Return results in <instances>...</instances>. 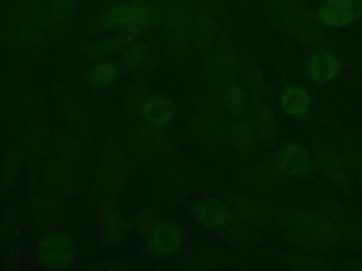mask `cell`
Instances as JSON below:
<instances>
[{
  "label": "cell",
  "mask_w": 362,
  "mask_h": 271,
  "mask_svg": "<svg viewBox=\"0 0 362 271\" xmlns=\"http://www.w3.org/2000/svg\"><path fill=\"white\" fill-rule=\"evenodd\" d=\"M54 147L58 157L66 164L82 168L88 162V152L83 141L74 131H58L54 137Z\"/></svg>",
  "instance_id": "cell-25"
},
{
  "label": "cell",
  "mask_w": 362,
  "mask_h": 271,
  "mask_svg": "<svg viewBox=\"0 0 362 271\" xmlns=\"http://www.w3.org/2000/svg\"><path fill=\"white\" fill-rule=\"evenodd\" d=\"M151 52L146 44H130L122 55V66L127 71H136L147 65Z\"/></svg>",
  "instance_id": "cell-38"
},
{
  "label": "cell",
  "mask_w": 362,
  "mask_h": 271,
  "mask_svg": "<svg viewBox=\"0 0 362 271\" xmlns=\"http://www.w3.org/2000/svg\"><path fill=\"white\" fill-rule=\"evenodd\" d=\"M229 136H230V141L235 147L236 151L246 154L249 152L256 141V130L255 126L250 120L247 119H238L230 130H229Z\"/></svg>",
  "instance_id": "cell-32"
},
{
  "label": "cell",
  "mask_w": 362,
  "mask_h": 271,
  "mask_svg": "<svg viewBox=\"0 0 362 271\" xmlns=\"http://www.w3.org/2000/svg\"><path fill=\"white\" fill-rule=\"evenodd\" d=\"M23 7L30 16V18L42 30L49 28L52 24L49 7L47 0H23Z\"/></svg>",
  "instance_id": "cell-42"
},
{
  "label": "cell",
  "mask_w": 362,
  "mask_h": 271,
  "mask_svg": "<svg viewBox=\"0 0 362 271\" xmlns=\"http://www.w3.org/2000/svg\"><path fill=\"white\" fill-rule=\"evenodd\" d=\"M3 37L8 47L31 55L41 54L47 47L42 28L30 18L21 1L8 6L4 14Z\"/></svg>",
  "instance_id": "cell-4"
},
{
  "label": "cell",
  "mask_w": 362,
  "mask_h": 271,
  "mask_svg": "<svg viewBox=\"0 0 362 271\" xmlns=\"http://www.w3.org/2000/svg\"><path fill=\"white\" fill-rule=\"evenodd\" d=\"M21 148L24 151V155L28 158L30 165H42L51 144V133L47 121L38 114H33L25 119L21 131Z\"/></svg>",
  "instance_id": "cell-11"
},
{
  "label": "cell",
  "mask_w": 362,
  "mask_h": 271,
  "mask_svg": "<svg viewBox=\"0 0 362 271\" xmlns=\"http://www.w3.org/2000/svg\"><path fill=\"white\" fill-rule=\"evenodd\" d=\"M31 213L41 226L61 222L66 213L62 199L52 191H38L31 198Z\"/></svg>",
  "instance_id": "cell-22"
},
{
  "label": "cell",
  "mask_w": 362,
  "mask_h": 271,
  "mask_svg": "<svg viewBox=\"0 0 362 271\" xmlns=\"http://www.w3.org/2000/svg\"><path fill=\"white\" fill-rule=\"evenodd\" d=\"M246 83H247V88L249 90L255 95V96H267L269 95V85L262 73V71L256 66H252L249 71H247V75H246Z\"/></svg>",
  "instance_id": "cell-46"
},
{
  "label": "cell",
  "mask_w": 362,
  "mask_h": 271,
  "mask_svg": "<svg viewBox=\"0 0 362 271\" xmlns=\"http://www.w3.org/2000/svg\"><path fill=\"white\" fill-rule=\"evenodd\" d=\"M223 199L232 215H235L243 223L252 226H264L270 222L269 212L257 200L240 191L226 189L223 192Z\"/></svg>",
  "instance_id": "cell-18"
},
{
  "label": "cell",
  "mask_w": 362,
  "mask_h": 271,
  "mask_svg": "<svg viewBox=\"0 0 362 271\" xmlns=\"http://www.w3.org/2000/svg\"><path fill=\"white\" fill-rule=\"evenodd\" d=\"M182 246V230L177 223L160 222L147 237V247L153 255L170 257Z\"/></svg>",
  "instance_id": "cell-20"
},
{
  "label": "cell",
  "mask_w": 362,
  "mask_h": 271,
  "mask_svg": "<svg viewBox=\"0 0 362 271\" xmlns=\"http://www.w3.org/2000/svg\"><path fill=\"white\" fill-rule=\"evenodd\" d=\"M139 112L144 123L165 127V124L174 119L177 113V104L168 96L153 95L146 99Z\"/></svg>",
  "instance_id": "cell-27"
},
{
  "label": "cell",
  "mask_w": 362,
  "mask_h": 271,
  "mask_svg": "<svg viewBox=\"0 0 362 271\" xmlns=\"http://www.w3.org/2000/svg\"><path fill=\"white\" fill-rule=\"evenodd\" d=\"M218 37V18L212 7L202 6L194 13L192 23V42L197 48L208 51L212 48Z\"/></svg>",
  "instance_id": "cell-24"
},
{
  "label": "cell",
  "mask_w": 362,
  "mask_h": 271,
  "mask_svg": "<svg viewBox=\"0 0 362 271\" xmlns=\"http://www.w3.org/2000/svg\"><path fill=\"white\" fill-rule=\"evenodd\" d=\"M310 205L313 209L321 212L329 219L339 236V240L362 250V219L355 212L341 202L325 196H315L310 199Z\"/></svg>",
  "instance_id": "cell-6"
},
{
  "label": "cell",
  "mask_w": 362,
  "mask_h": 271,
  "mask_svg": "<svg viewBox=\"0 0 362 271\" xmlns=\"http://www.w3.org/2000/svg\"><path fill=\"white\" fill-rule=\"evenodd\" d=\"M123 1H127L136 6H156L160 1L163 3V0H123Z\"/></svg>",
  "instance_id": "cell-48"
},
{
  "label": "cell",
  "mask_w": 362,
  "mask_h": 271,
  "mask_svg": "<svg viewBox=\"0 0 362 271\" xmlns=\"http://www.w3.org/2000/svg\"><path fill=\"white\" fill-rule=\"evenodd\" d=\"M243 181L255 189L260 191H273L281 185V172L276 167L266 159H255L247 162L242 171Z\"/></svg>",
  "instance_id": "cell-23"
},
{
  "label": "cell",
  "mask_w": 362,
  "mask_h": 271,
  "mask_svg": "<svg viewBox=\"0 0 362 271\" xmlns=\"http://www.w3.org/2000/svg\"><path fill=\"white\" fill-rule=\"evenodd\" d=\"M119 76V66L113 62H102L93 65L86 72V82L93 89H102L112 85Z\"/></svg>",
  "instance_id": "cell-36"
},
{
  "label": "cell",
  "mask_w": 362,
  "mask_h": 271,
  "mask_svg": "<svg viewBox=\"0 0 362 271\" xmlns=\"http://www.w3.org/2000/svg\"><path fill=\"white\" fill-rule=\"evenodd\" d=\"M267 21L280 32L311 45L327 42V35L315 11L303 0H263Z\"/></svg>",
  "instance_id": "cell-1"
},
{
  "label": "cell",
  "mask_w": 362,
  "mask_h": 271,
  "mask_svg": "<svg viewBox=\"0 0 362 271\" xmlns=\"http://www.w3.org/2000/svg\"><path fill=\"white\" fill-rule=\"evenodd\" d=\"M42 174L48 185L61 195L74 196L82 189V178L76 168L61 158L49 159L44 164Z\"/></svg>",
  "instance_id": "cell-16"
},
{
  "label": "cell",
  "mask_w": 362,
  "mask_h": 271,
  "mask_svg": "<svg viewBox=\"0 0 362 271\" xmlns=\"http://www.w3.org/2000/svg\"><path fill=\"white\" fill-rule=\"evenodd\" d=\"M201 1L204 3V6H209V7H212V6L218 4V3H221L222 0H201Z\"/></svg>",
  "instance_id": "cell-50"
},
{
  "label": "cell",
  "mask_w": 362,
  "mask_h": 271,
  "mask_svg": "<svg viewBox=\"0 0 362 271\" xmlns=\"http://www.w3.org/2000/svg\"><path fill=\"white\" fill-rule=\"evenodd\" d=\"M171 147L173 138L164 126L146 123L133 134V148L141 158L153 159L160 155H165L171 151Z\"/></svg>",
  "instance_id": "cell-14"
},
{
  "label": "cell",
  "mask_w": 362,
  "mask_h": 271,
  "mask_svg": "<svg viewBox=\"0 0 362 271\" xmlns=\"http://www.w3.org/2000/svg\"><path fill=\"white\" fill-rule=\"evenodd\" d=\"M344 268L351 270V271H362V261L359 260H346L344 263Z\"/></svg>",
  "instance_id": "cell-47"
},
{
  "label": "cell",
  "mask_w": 362,
  "mask_h": 271,
  "mask_svg": "<svg viewBox=\"0 0 362 271\" xmlns=\"http://www.w3.org/2000/svg\"><path fill=\"white\" fill-rule=\"evenodd\" d=\"M24 157L21 147H14L4 155L0 171V186L3 192H7L14 185Z\"/></svg>",
  "instance_id": "cell-33"
},
{
  "label": "cell",
  "mask_w": 362,
  "mask_h": 271,
  "mask_svg": "<svg viewBox=\"0 0 362 271\" xmlns=\"http://www.w3.org/2000/svg\"><path fill=\"white\" fill-rule=\"evenodd\" d=\"M222 102L232 116H242L246 107V93L239 85L232 83L222 92Z\"/></svg>",
  "instance_id": "cell-41"
},
{
  "label": "cell",
  "mask_w": 362,
  "mask_h": 271,
  "mask_svg": "<svg viewBox=\"0 0 362 271\" xmlns=\"http://www.w3.org/2000/svg\"><path fill=\"white\" fill-rule=\"evenodd\" d=\"M164 4H180V3H189V0H163Z\"/></svg>",
  "instance_id": "cell-49"
},
{
  "label": "cell",
  "mask_w": 362,
  "mask_h": 271,
  "mask_svg": "<svg viewBox=\"0 0 362 271\" xmlns=\"http://www.w3.org/2000/svg\"><path fill=\"white\" fill-rule=\"evenodd\" d=\"M284 264L293 270H300V271H328L332 270V267L325 263L320 255L310 254L305 251H294L288 253L284 257Z\"/></svg>",
  "instance_id": "cell-35"
},
{
  "label": "cell",
  "mask_w": 362,
  "mask_h": 271,
  "mask_svg": "<svg viewBox=\"0 0 362 271\" xmlns=\"http://www.w3.org/2000/svg\"><path fill=\"white\" fill-rule=\"evenodd\" d=\"M253 126H255L257 137H260V140H263V141L272 140L276 134L277 121H276L274 113L263 102H256V104H255Z\"/></svg>",
  "instance_id": "cell-34"
},
{
  "label": "cell",
  "mask_w": 362,
  "mask_h": 271,
  "mask_svg": "<svg viewBox=\"0 0 362 271\" xmlns=\"http://www.w3.org/2000/svg\"><path fill=\"white\" fill-rule=\"evenodd\" d=\"M191 130L195 138L208 148H218L223 144L226 137V126L221 114L204 106L197 110L191 120Z\"/></svg>",
  "instance_id": "cell-13"
},
{
  "label": "cell",
  "mask_w": 362,
  "mask_h": 271,
  "mask_svg": "<svg viewBox=\"0 0 362 271\" xmlns=\"http://www.w3.org/2000/svg\"><path fill=\"white\" fill-rule=\"evenodd\" d=\"M287 239L290 240V243L297 247V250L300 251H305L310 254H315V255H321L325 253V246L322 240L304 233L301 230H296V229H283Z\"/></svg>",
  "instance_id": "cell-37"
},
{
  "label": "cell",
  "mask_w": 362,
  "mask_h": 271,
  "mask_svg": "<svg viewBox=\"0 0 362 271\" xmlns=\"http://www.w3.org/2000/svg\"><path fill=\"white\" fill-rule=\"evenodd\" d=\"M194 13L189 3L164 4L163 28L164 37L174 52H184L192 42Z\"/></svg>",
  "instance_id": "cell-8"
},
{
  "label": "cell",
  "mask_w": 362,
  "mask_h": 271,
  "mask_svg": "<svg viewBox=\"0 0 362 271\" xmlns=\"http://www.w3.org/2000/svg\"><path fill=\"white\" fill-rule=\"evenodd\" d=\"M54 25H68L76 10V0H47Z\"/></svg>",
  "instance_id": "cell-40"
},
{
  "label": "cell",
  "mask_w": 362,
  "mask_h": 271,
  "mask_svg": "<svg viewBox=\"0 0 362 271\" xmlns=\"http://www.w3.org/2000/svg\"><path fill=\"white\" fill-rule=\"evenodd\" d=\"M222 230V234L223 237L236 244V246H247V244H252L255 240H256V233L252 227H249L247 223L245 224H235L232 223V220L221 229Z\"/></svg>",
  "instance_id": "cell-43"
},
{
  "label": "cell",
  "mask_w": 362,
  "mask_h": 271,
  "mask_svg": "<svg viewBox=\"0 0 362 271\" xmlns=\"http://www.w3.org/2000/svg\"><path fill=\"white\" fill-rule=\"evenodd\" d=\"M38 102V95L33 88L25 83H18L13 88L10 95V112L14 117L25 120L37 114Z\"/></svg>",
  "instance_id": "cell-29"
},
{
  "label": "cell",
  "mask_w": 362,
  "mask_h": 271,
  "mask_svg": "<svg viewBox=\"0 0 362 271\" xmlns=\"http://www.w3.org/2000/svg\"><path fill=\"white\" fill-rule=\"evenodd\" d=\"M132 171V161L115 140L103 144L100 165L95 178V193L103 203H113L122 193Z\"/></svg>",
  "instance_id": "cell-3"
},
{
  "label": "cell",
  "mask_w": 362,
  "mask_h": 271,
  "mask_svg": "<svg viewBox=\"0 0 362 271\" xmlns=\"http://www.w3.org/2000/svg\"><path fill=\"white\" fill-rule=\"evenodd\" d=\"M314 150L320 168L325 174V176L338 188L349 191L351 182L346 171V164L341 157L339 151H337L327 141L317 136L314 137Z\"/></svg>",
  "instance_id": "cell-15"
},
{
  "label": "cell",
  "mask_w": 362,
  "mask_h": 271,
  "mask_svg": "<svg viewBox=\"0 0 362 271\" xmlns=\"http://www.w3.org/2000/svg\"><path fill=\"white\" fill-rule=\"evenodd\" d=\"M341 61L331 52L318 49L313 52L305 64V72L314 82H329L341 72Z\"/></svg>",
  "instance_id": "cell-26"
},
{
  "label": "cell",
  "mask_w": 362,
  "mask_h": 271,
  "mask_svg": "<svg viewBox=\"0 0 362 271\" xmlns=\"http://www.w3.org/2000/svg\"><path fill=\"white\" fill-rule=\"evenodd\" d=\"M55 103L72 131L82 140H89L93 133V124L79 99L69 89L58 88L55 90Z\"/></svg>",
  "instance_id": "cell-12"
},
{
  "label": "cell",
  "mask_w": 362,
  "mask_h": 271,
  "mask_svg": "<svg viewBox=\"0 0 362 271\" xmlns=\"http://www.w3.org/2000/svg\"><path fill=\"white\" fill-rule=\"evenodd\" d=\"M335 138L338 141V151L344 158L345 164L352 167L355 171H362V151L361 148L345 134L341 131L335 133Z\"/></svg>",
  "instance_id": "cell-39"
},
{
  "label": "cell",
  "mask_w": 362,
  "mask_h": 271,
  "mask_svg": "<svg viewBox=\"0 0 362 271\" xmlns=\"http://www.w3.org/2000/svg\"><path fill=\"white\" fill-rule=\"evenodd\" d=\"M75 258V241L62 231H52L44 236L38 244V260L48 270H64Z\"/></svg>",
  "instance_id": "cell-10"
},
{
  "label": "cell",
  "mask_w": 362,
  "mask_h": 271,
  "mask_svg": "<svg viewBox=\"0 0 362 271\" xmlns=\"http://www.w3.org/2000/svg\"><path fill=\"white\" fill-rule=\"evenodd\" d=\"M280 107L290 117L305 119L310 113L311 97L301 86L290 85L281 92Z\"/></svg>",
  "instance_id": "cell-28"
},
{
  "label": "cell",
  "mask_w": 362,
  "mask_h": 271,
  "mask_svg": "<svg viewBox=\"0 0 362 271\" xmlns=\"http://www.w3.org/2000/svg\"><path fill=\"white\" fill-rule=\"evenodd\" d=\"M189 209L197 222L208 229H222L232 220V212L228 205L216 198L195 200Z\"/></svg>",
  "instance_id": "cell-21"
},
{
  "label": "cell",
  "mask_w": 362,
  "mask_h": 271,
  "mask_svg": "<svg viewBox=\"0 0 362 271\" xmlns=\"http://www.w3.org/2000/svg\"><path fill=\"white\" fill-rule=\"evenodd\" d=\"M361 183H362V176H361Z\"/></svg>",
  "instance_id": "cell-52"
},
{
  "label": "cell",
  "mask_w": 362,
  "mask_h": 271,
  "mask_svg": "<svg viewBox=\"0 0 362 271\" xmlns=\"http://www.w3.org/2000/svg\"><path fill=\"white\" fill-rule=\"evenodd\" d=\"M158 223L160 222L157 219V215L151 207H141L139 210L137 217H136V227H137V231L140 236L147 239Z\"/></svg>",
  "instance_id": "cell-45"
},
{
  "label": "cell",
  "mask_w": 362,
  "mask_h": 271,
  "mask_svg": "<svg viewBox=\"0 0 362 271\" xmlns=\"http://www.w3.org/2000/svg\"><path fill=\"white\" fill-rule=\"evenodd\" d=\"M315 16L320 24L328 28L346 27L362 18L355 0H322L315 10Z\"/></svg>",
  "instance_id": "cell-17"
},
{
  "label": "cell",
  "mask_w": 362,
  "mask_h": 271,
  "mask_svg": "<svg viewBox=\"0 0 362 271\" xmlns=\"http://www.w3.org/2000/svg\"><path fill=\"white\" fill-rule=\"evenodd\" d=\"M199 175L185 164H171L160 171L156 178V191L167 199H177L198 188Z\"/></svg>",
  "instance_id": "cell-9"
},
{
  "label": "cell",
  "mask_w": 362,
  "mask_h": 271,
  "mask_svg": "<svg viewBox=\"0 0 362 271\" xmlns=\"http://www.w3.org/2000/svg\"><path fill=\"white\" fill-rule=\"evenodd\" d=\"M206 82L214 92L222 93L229 85L235 83L239 73V59L232 40L222 35L209 49L205 65Z\"/></svg>",
  "instance_id": "cell-5"
},
{
  "label": "cell",
  "mask_w": 362,
  "mask_h": 271,
  "mask_svg": "<svg viewBox=\"0 0 362 271\" xmlns=\"http://www.w3.org/2000/svg\"><path fill=\"white\" fill-rule=\"evenodd\" d=\"M281 229H296L322 241H339V236L327 216L315 209H281L276 213Z\"/></svg>",
  "instance_id": "cell-7"
},
{
  "label": "cell",
  "mask_w": 362,
  "mask_h": 271,
  "mask_svg": "<svg viewBox=\"0 0 362 271\" xmlns=\"http://www.w3.org/2000/svg\"><path fill=\"white\" fill-rule=\"evenodd\" d=\"M134 40H136V37H133L129 32H119L117 35L100 38V40H96V41L88 44L85 47V54L92 59L103 58L106 55H110V54L122 49L124 45H130Z\"/></svg>",
  "instance_id": "cell-31"
},
{
  "label": "cell",
  "mask_w": 362,
  "mask_h": 271,
  "mask_svg": "<svg viewBox=\"0 0 362 271\" xmlns=\"http://www.w3.org/2000/svg\"><path fill=\"white\" fill-rule=\"evenodd\" d=\"M163 6H136L127 1H120L109 6L98 18V25L102 30L129 32L139 37L156 24L163 21Z\"/></svg>",
  "instance_id": "cell-2"
},
{
  "label": "cell",
  "mask_w": 362,
  "mask_h": 271,
  "mask_svg": "<svg viewBox=\"0 0 362 271\" xmlns=\"http://www.w3.org/2000/svg\"><path fill=\"white\" fill-rule=\"evenodd\" d=\"M102 219H103V236H105L106 244H116L126 237V233L129 229L127 222L115 209L113 203H103Z\"/></svg>",
  "instance_id": "cell-30"
},
{
  "label": "cell",
  "mask_w": 362,
  "mask_h": 271,
  "mask_svg": "<svg viewBox=\"0 0 362 271\" xmlns=\"http://www.w3.org/2000/svg\"><path fill=\"white\" fill-rule=\"evenodd\" d=\"M276 167L283 175L290 178H304L313 169V158L304 145L288 143L277 151Z\"/></svg>",
  "instance_id": "cell-19"
},
{
  "label": "cell",
  "mask_w": 362,
  "mask_h": 271,
  "mask_svg": "<svg viewBox=\"0 0 362 271\" xmlns=\"http://www.w3.org/2000/svg\"><path fill=\"white\" fill-rule=\"evenodd\" d=\"M355 1H356L358 7H359V10H361V14H362V0H355Z\"/></svg>",
  "instance_id": "cell-51"
},
{
  "label": "cell",
  "mask_w": 362,
  "mask_h": 271,
  "mask_svg": "<svg viewBox=\"0 0 362 271\" xmlns=\"http://www.w3.org/2000/svg\"><path fill=\"white\" fill-rule=\"evenodd\" d=\"M148 97V85L144 79H139L129 85L126 90V102L132 109L140 110L141 104Z\"/></svg>",
  "instance_id": "cell-44"
}]
</instances>
